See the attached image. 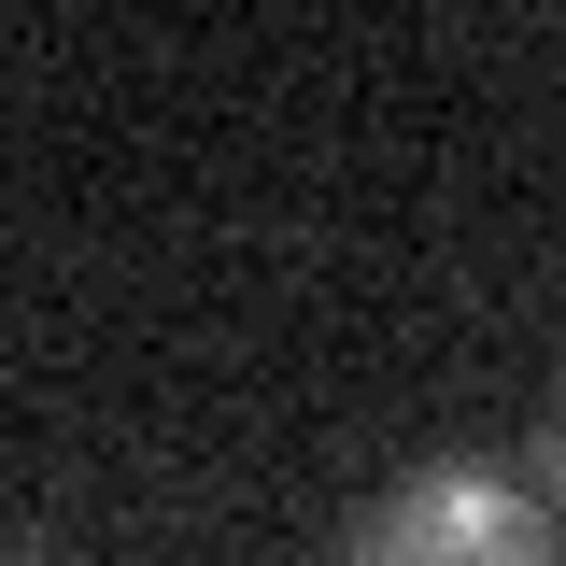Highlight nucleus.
<instances>
[{
    "label": "nucleus",
    "instance_id": "obj_1",
    "mask_svg": "<svg viewBox=\"0 0 566 566\" xmlns=\"http://www.w3.org/2000/svg\"><path fill=\"white\" fill-rule=\"evenodd\" d=\"M340 566H566V553H553L538 482H510V468H411L397 495L354 510Z\"/></svg>",
    "mask_w": 566,
    "mask_h": 566
},
{
    "label": "nucleus",
    "instance_id": "obj_2",
    "mask_svg": "<svg viewBox=\"0 0 566 566\" xmlns=\"http://www.w3.org/2000/svg\"><path fill=\"white\" fill-rule=\"evenodd\" d=\"M524 482H538V495H566V411L538 424V468H524Z\"/></svg>",
    "mask_w": 566,
    "mask_h": 566
}]
</instances>
